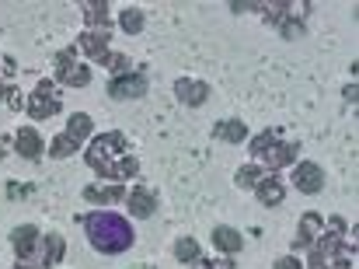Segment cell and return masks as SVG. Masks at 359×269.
<instances>
[{
    "label": "cell",
    "mask_w": 359,
    "mask_h": 269,
    "mask_svg": "<svg viewBox=\"0 0 359 269\" xmlns=\"http://www.w3.org/2000/svg\"><path fill=\"white\" fill-rule=\"evenodd\" d=\"M84 161L109 182H122V178H133L140 171V161L126 154V136L122 133H102L98 140H91Z\"/></svg>",
    "instance_id": "6da1fadb"
},
{
    "label": "cell",
    "mask_w": 359,
    "mask_h": 269,
    "mask_svg": "<svg viewBox=\"0 0 359 269\" xmlns=\"http://www.w3.org/2000/svg\"><path fill=\"white\" fill-rule=\"evenodd\" d=\"M84 231H88V242H91L102 256H122V252L136 242L129 221L119 217V214H112V210H95V214H88V217H84Z\"/></svg>",
    "instance_id": "7a4b0ae2"
},
{
    "label": "cell",
    "mask_w": 359,
    "mask_h": 269,
    "mask_svg": "<svg viewBox=\"0 0 359 269\" xmlns=\"http://www.w3.org/2000/svg\"><path fill=\"white\" fill-rule=\"evenodd\" d=\"M91 126H95V123H91V116H88V112L70 116L67 130L49 143V157H56V161H60V157H70L74 150H81V143L91 136Z\"/></svg>",
    "instance_id": "3957f363"
},
{
    "label": "cell",
    "mask_w": 359,
    "mask_h": 269,
    "mask_svg": "<svg viewBox=\"0 0 359 269\" xmlns=\"http://www.w3.org/2000/svg\"><path fill=\"white\" fill-rule=\"evenodd\" d=\"M56 81L67 84V88H88L91 84V70L74 60V46L56 53Z\"/></svg>",
    "instance_id": "277c9868"
},
{
    "label": "cell",
    "mask_w": 359,
    "mask_h": 269,
    "mask_svg": "<svg viewBox=\"0 0 359 269\" xmlns=\"http://www.w3.org/2000/svg\"><path fill=\"white\" fill-rule=\"evenodd\" d=\"M25 109H28V116H32V119H49V116H56V112H60L56 84H53V81H39V84H35V91H32V98L25 102Z\"/></svg>",
    "instance_id": "5b68a950"
},
{
    "label": "cell",
    "mask_w": 359,
    "mask_h": 269,
    "mask_svg": "<svg viewBox=\"0 0 359 269\" xmlns=\"http://www.w3.org/2000/svg\"><path fill=\"white\" fill-rule=\"evenodd\" d=\"M262 11H265V21L279 25L283 39H297V35H304V21H300L297 14H290L293 4H262Z\"/></svg>",
    "instance_id": "8992f818"
},
{
    "label": "cell",
    "mask_w": 359,
    "mask_h": 269,
    "mask_svg": "<svg viewBox=\"0 0 359 269\" xmlns=\"http://www.w3.org/2000/svg\"><path fill=\"white\" fill-rule=\"evenodd\" d=\"M147 88H150L147 74L133 70V74H122V77H116V81L109 84V95H112V98H119V102H133V98H143V95H147Z\"/></svg>",
    "instance_id": "52a82bcc"
},
{
    "label": "cell",
    "mask_w": 359,
    "mask_h": 269,
    "mask_svg": "<svg viewBox=\"0 0 359 269\" xmlns=\"http://www.w3.org/2000/svg\"><path fill=\"white\" fill-rule=\"evenodd\" d=\"M293 182H297V189H300V192L314 196V192H321V185H325V171H321V164L304 161V164H297V168H293Z\"/></svg>",
    "instance_id": "ba28073f"
},
{
    "label": "cell",
    "mask_w": 359,
    "mask_h": 269,
    "mask_svg": "<svg viewBox=\"0 0 359 269\" xmlns=\"http://www.w3.org/2000/svg\"><path fill=\"white\" fill-rule=\"evenodd\" d=\"M255 196H258V203L262 206H279L283 199H286V185H283V178L279 175H262L258 178V185H255Z\"/></svg>",
    "instance_id": "9c48e42d"
},
{
    "label": "cell",
    "mask_w": 359,
    "mask_h": 269,
    "mask_svg": "<svg viewBox=\"0 0 359 269\" xmlns=\"http://www.w3.org/2000/svg\"><path fill=\"white\" fill-rule=\"evenodd\" d=\"M109 39H112L109 28H88V32L77 39V46H81V53H88L91 60H105V53H109Z\"/></svg>",
    "instance_id": "30bf717a"
},
{
    "label": "cell",
    "mask_w": 359,
    "mask_h": 269,
    "mask_svg": "<svg viewBox=\"0 0 359 269\" xmlns=\"http://www.w3.org/2000/svg\"><path fill=\"white\" fill-rule=\"evenodd\" d=\"M297 154H300V143H272L258 161H262V164H269V171H276V168L297 164Z\"/></svg>",
    "instance_id": "8fae6325"
},
{
    "label": "cell",
    "mask_w": 359,
    "mask_h": 269,
    "mask_svg": "<svg viewBox=\"0 0 359 269\" xmlns=\"http://www.w3.org/2000/svg\"><path fill=\"white\" fill-rule=\"evenodd\" d=\"M11 242H14V256L25 263V259H32V256L39 252V242H42V235H39V228L25 224V228H18V231L11 235Z\"/></svg>",
    "instance_id": "7c38bea8"
},
{
    "label": "cell",
    "mask_w": 359,
    "mask_h": 269,
    "mask_svg": "<svg viewBox=\"0 0 359 269\" xmlns=\"http://www.w3.org/2000/svg\"><path fill=\"white\" fill-rule=\"evenodd\" d=\"M175 95H178V102H185V105H203L206 98H210V84L206 81H192V77H182L178 84H175Z\"/></svg>",
    "instance_id": "4fadbf2b"
},
{
    "label": "cell",
    "mask_w": 359,
    "mask_h": 269,
    "mask_svg": "<svg viewBox=\"0 0 359 269\" xmlns=\"http://www.w3.org/2000/svg\"><path fill=\"white\" fill-rule=\"evenodd\" d=\"M14 150L25 157V161H39L42 157V136L35 126H21L18 136H14Z\"/></svg>",
    "instance_id": "5bb4252c"
},
{
    "label": "cell",
    "mask_w": 359,
    "mask_h": 269,
    "mask_svg": "<svg viewBox=\"0 0 359 269\" xmlns=\"http://www.w3.org/2000/svg\"><path fill=\"white\" fill-rule=\"evenodd\" d=\"M126 203H129V214L140 217V221H147V217L157 210V199H154V192H150L147 185H136L133 192H126Z\"/></svg>",
    "instance_id": "9a60e30c"
},
{
    "label": "cell",
    "mask_w": 359,
    "mask_h": 269,
    "mask_svg": "<svg viewBox=\"0 0 359 269\" xmlns=\"http://www.w3.org/2000/svg\"><path fill=\"white\" fill-rule=\"evenodd\" d=\"M321 228H325V217H321V214H314V210L304 214V217H300V231H297V238H293V252H297V249H311Z\"/></svg>",
    "instance_id": "2e32d148"
},
{
    "label": "cell",
    "mask_w": 359,
    "mask_h": 269,
    "mask_svg": "<svg viewBox=\"0 0 359 269\" xmlns=\"http://www.w3.org/2000/svg\"><path fill=\"white\" fill-rule=\"evenodd\" d=\"M84 199L95 203V206H112V203H122V199H126V189H122L119 182H116V185H88V189H84Z\"/></svg>",
    "instance_id": "e0dca14e"
},
{
    "label": "cell",
    "mask_w": 359,
    "mask_h": 269,
    "mask_svg": "<svg viewBox=\"0 0 359 269\" xmlns=\"http://www.w3.org/2000/svg\"><path fill=\"white\" fill-rule=\"evenodd\" d=\"M213 245L220 249V252H227V256H238L241 245H244V238H241V231H234V228H213Z\"/></svg>",
    "instance_id": "ac0fdd59"
},
{
    "label": "cell",
    "mask_w": 359,
    "mask_h": 269,
    "mask_svg": "<svg viewBox=\"0 0 359 269\" xmlns=\"http://www.w3.org/2000/svg\"><path fill=\"white\" fill-rule=\"evenodd\" d=\"M39 252H42V266H56L63 259V252H67V242L60 235H46L39 242Z\"/></svg>",
    "instance_id": "d6986e66"
},
{
    "label": "cell",
    "mask_w": 359,
    "mask_h": 269,
    "mask_svg": "<svg viewBox=\"0 0 359 269\" xmlns=\"http://www.w3.org/2000/svg\"><path fill=\"white\" fill-rule=\"evenodd\" d=\"M213 136L217 140H227V143H241V140H248V126L241 119H224V123L213 126Z\"/></svg>",
    "instance_id": "ffe728a7"
},
{
    "label": "cell",
    "mask_w": 359,
    "mask_h": 269,
    "mask_svg": "<svg viewBox=\"0 0 359 269\" xmlns=\"http://www.w3.org/2000/svg\"><path fill=\"white\" fill-rule=\"evenodd\" d=\"M81 7H84V18H88L91 28H109V4H105V0H102V4L88 0V4H81Z\"/></svg>",
    "instance_id": "44dd1931"
},
{
    "label": "cell",
    "mask_w": 359,
    "mask_h": 269,
    "mask_svg": "<svg viewBox=\"0 0 359 269\" xmlns=\"http://www.w3.org/2000/svg\"><path fill=\"white\" fill-rule=\"evenodd\" d=\"M119 25H122V32H129V35L143 32V11L140 7H126L119 14Z\"/></svg>",
    "instance_id": "7402d4cb"
},
{
    "label": "cell",
    "mask_w": 359,
    "mask_h": 269,
    "mask_svg": "<svg viewBox=\"0 0 359 269\" xmlns=\"http://www.w3.org/2000/svg\"><path fill=\"white\" fill-rule=\"evenodd\" d=\"M175 256H178V263H199V245L192 242V238H178L175 242Z\"/></svg>",
    "instance_id": "603a6c76"
},
{
    "label": "cell",
    "mask_w": 359,
    "mask_h": 269,
    "mask_svg": "<svg viewBox=\"0 0 359 269\" xmlns=\"http://www.w3.org/2000/svg\"><path fill=\"white\" fill-rule=\"evenodd\" d=\"M262 175H265V171H262V164H244V168L238 171V178H234V182H238L241 189H255Z\"/></svg>",
    "instance_id": "cb8c5ba5"
},
{
    "label": "cell",
    "mask_w": 359,
    "mask_h": 269,
    "mask_svg": "<svg viewBox=\"0 0 359 269\" xmlns=\"http://www.w3.org/2000/svg\"><path fill=\"white\" fill-rule=\"evenodd\" d=\"M272 143H279V130H265V133L255 136V140H251V154H255V157H262Z\"/></svg>",
    "instance_id": "d4e9b609"
},
{
    "label": "cell",
    "mask_w": 359,
    "mask_h": 269,
    "mask_svg": "<svg viewBox=\"0 0 359 269\" xmlns=\"http://www.w3.org/2000/svg\"><path fill=\"white\" fill-rule=\"evenodd\" d=\"M109 70H116V77L122 74H129V56H122V53H105V60H102Z\"/></svg>",
    "instance_id": "484cf974"
},
{
    "label": "cell",
    "mask_w": 359,
    "mask_h": 269,
    "mask_svg": "<svg viewBox=\"0 0 359 269\" xmlns=\"http://www.w3.org/2000/svg\"><path fill=\"white\" fill-rule=\"evenodd\" d=\"M276 269H304V263H300L297 256H283V259L276 263Z\"/></svg>",
    "instance_id": "4316f807"
},
{
    "label": "cell",
    "mask_w": 359,
    "mask_h": 269,
    "mask_svg": "<svg viewBox=\"0 0 359 269\" xmlns=\"http://www.w3.org/2000/svg\"><path fill=\"white\" fill-rule=\"evenodd\" d=\"M7 105H11L14 112H18V109L25 105V95H21V91H11V95H7Z\"/></svg>",
    "instance_id": "83f0119b"
},
{
    "label": "cell",
    "mask_w": 359,
    "mask_h": 269,
    "mask_svg": "<svg viewBox=\"0 0 359 269\" xmlns=\"http://www.w3.org/2000/svg\"><path fill=\"white\" fill-rule=\"evenodd\" d=\"M346 102H349V105H356V81L346 88Z\"/></svg>",
    "instance_id": "f1b7e54d"
},
{
    "label": "cell",
    "mask_w": 359,
    "mask_h": 269,
    "mask_svg": "<svg viewBox=\"0 0 359 269\" xmlns=\"http://www.w3.org/2000/svg\"><path fill=\"white\" fill-rule=\"evenodd\" d=\"M7 95H11V88H7V84H4V81H0V102H4V98H7Z\"/></svg>",
    "instance_id": "f546056e"
},
{
    "label": "cell",
    "mask_w": 359,
    "mask_h": 269,
    "mask_svg": "<svg viewBox=\"0 0 359 269\" xmlns=\"http://www.w3.org/2000/svg\"><path fill=\"white\" fill-rule=\"evenodd\" d=\"M14 269H42V266H32V263H18Z\"/></svg>",
    "instance_id": "4dcf8cb0"
},
{
    "label": "cell",
    "mask_w": 359,
    "mask_h": 269,
    "mask_svg": "<svg viewBox=\"0 0 359 269\" xmlns=\"http://www.w3.org/2000/svg\"><path fill=\"white\" fill-rule=\"evenodd\" d=\"M0 157H7V140H0Z\"/></svg>",
    "instance_id": "1f68e13d"
}]
</instances>
